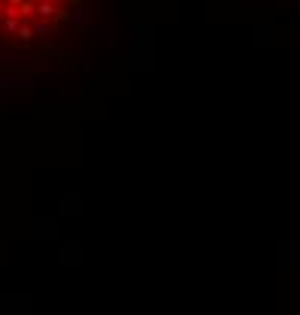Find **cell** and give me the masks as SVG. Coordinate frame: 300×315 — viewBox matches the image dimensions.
Returning a JSON list of instances; mask_svg holds the SVG:
<instances>
[{
    "instance_id": "6da1fadb",
    "label": "cell",
    "mask_w": 300,
    "mask_h": 315,
    "mask_svg": "<svg viewBox=\"0 0 300 315\" xmlns=\"http://www.w3.org/2000/svg\"><path fill=\"white\" fill-rule=\"evenodd\" d=\"M82 0H0V58L46 52L70 33Z\"/></svg>"
}]
</instances>
